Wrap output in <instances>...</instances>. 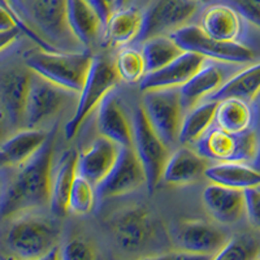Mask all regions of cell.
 <instances>
[{"mask_svg":"<svg viewBox=\"0 0 260 260\" xmlns=\"http://www.w3.org/2000/svg\"><path fill=\"white\" fill-rule=\"evenodd\" d=\"M204 210L211 219L222 225H232L246 216L245 190L211 182L202 194Z\"/></svg>","mask_w":260,"mask_h":260,"instance_id":"cell-18","label":"cell"},{"mask_svg":"<svg viewBox=\"0 0 260 260\" xmlns=\"http://www.w3.org/2000/svg\"><path fill=\"white\" fill-rule=\"evenodd\" d=\"M231 237L219 226L203 220H186L173 232V240L182 251L198 257H215Z\"/></svg>","mask_w":260,"mask_h":260,"instance_id":"cell-13","label":"cell"},{"mask_svg":"<svg viewBox=\"0 0 260 260\" xmlns=\"http://www.w3.org/2000/svg\"><path fill=\"white\" fill-rule=\"evenodd\" d=\"M256 102H259V103H260V94L257 95V98H256V101H255V103H256Z\"/></svg>","mask_w":260,"mask_h":260,"instance_id":"cell-49","label":"cell"},{"mask_svg":"<svg viewBox=\"0 0 260 260\" xmlns=\"http://www.w3.org/2000/svg\"><path fill=\"white\" fill-rule=\"evenodd\" d=\"M115 69L118 78L126 83L141 82L146 74V62L142 51L133 47L120 48L117 52L115 62Z\"/></svg>","mask_w":260,"mask_h":260,"instance_id":"cell-32","label":"cell"},{"mask_svg":"<svg viewBox=\"0 0 260 260\" xmlns=\"http://www.w3.org/2000/svg\"><path fill=\"white\" fill-rule=\"evenodd\" d=\"M96 202L94 185L77 173L69 194L68 211L76 215H87L94 210Z\"/></svg>","mask_w":260,"mask_h":260,"instance_id":"cell-34","label":"cell"},{"mask_svg":"<svg viewBox=\"0 0 260 260\" xmlns=\"http://www.w3.org/2000/svg\"><path fill=\"white\" fill-rule=\"evenodd\" d=\"M206 59L190 51H183L180 56L172 60L162 68L146 73L139 82L142 91L161 89H178L194 76L204 64Z\"/></svg>","mask_w":260,"mask_h":260,"instance_id":"cell-17","label":"cell"},{"mask_svg":"<svg viewBox=\"0 0 260 260\" xmlns=\"http://www.w3.org/2000/svg\"><path fill=\"white\" fill-rule=\"evenodd\" d=\"M16 27H18V22L15 16L0 7V31H7V30H12Z\"/></svg>","mask_w":260,"mask_h":260,"instance_id":"cell-40","label":"cell"},{"mask_svg":"<svg viewBox=\"0 0 260 260\" xmlns=\"http://www.w3.org/2000/svg\"><path fill=\"white\" fill-rule=\"evenodd\" d=\"M259 136L252 129L231 133L220 127L210 129L195 142V151L212 161L251 162L256 155Z\"/></svg>","mask_w":260,"mask_h":260,"instance_id":"cell-7","label":"cell"},{"mask_svg":"<svg viewBox=\"0 0 260 260\" xmlns=\"http://www.w3.org/2000/svg\"><path fill=\"white\" fill-rule=\"evenodd\" d=\"M78 154L74 150L65 151L51 172L50 208L53 215L62 216L68 212V201L72 186L77 176Z\"/></svg>","mask_w":260,"mask_h":260,"instance_id":"cell-23","label":"cell"},{"mask_svg":"<svg viewBox=\"0 0 260 260\" xmlns=\"http://www.w3.org/2000/svg\"><path fill=\"white\" fill-rule=\"evenodd\" d=\"M55 130L30 159L15 168L0 192V220L50 207L51 172L53 167Z\"/></svg>","mask_w":260,"mask_h":260,"instance_id":"cell-1","label":"cell"},{"mask_svg":"<svg viewBox=\"0 0 260 260\" xmlns=\"http://www.w3.org/2000/svg\"><path fill=\"white\" fill-rule=\"evenodd\" d=\"M25 67L68 91L80 94L91 67L92 56L86 51L32 50L25 55Z\"/></svg>","mask_w":260,"mask_h":260,"instance_id":"cell-3","label":"cell"},{"mask_svg":"<svg viewBox=\"0 0 260 260\" xmlns=\"http://www.w3.org/2000/svg\"><path fill=\"white\" fill-rule=\"evenodd\" d=\"M248 64H233V62H206L198 72L180 87L181 102L185 111L195 107L202 101L207 99L210 95L221 87L225 81L234 73Z\"/></svg>","mask_w":260,"mask_h":260,"instance_id":"cell-14","label":"cell"},{"mask_svg":"<svg viewBox=\"0 0 260 260\" xmlns=\"http://www.w3.org/2000/svg\"><path fill=\"white\" fill-rule=\"evenodd\" d=\"M9 3L12 4L13 8L16 9V12L26 21L27 24L30 22V15L29 9H27V2L26 0H9Z\"/></svg>","mask_w":260,"mask_h":260,"instance_id":"cell-42","label":"cell"},{"mask_svg":"<svg viewBox=\"0 0 260 260\" xmlns=\"http://www.w3.org/2000/svg\"><path fill=\"white\" fill-rule=\"evenodd\" d=\"M8 166H9L8 159H7L6 155L3 154V151L0 150V169L6 168V167H8Z\"/></svg>","mask_w":260,"mask_h":260,"instance_id":"cell-45","label":"cell"},{"mask_svg":"<svg viewBox=\"0 0 260 260\" xmlns=\"http://www.w3.org/2000/svg\"><path fill=\"white\" fill-rule=\"evenodd\" d=\"M256 187H257V189H259V190H260V185H259V186H256Z\"/></svg>","mask_w":260,"mask_h":260,"instance_id":"cell-51","label":"cell"},{"mask_svg":"<svg viewBox=\"0 0 260 260\" xmlns=\"http://www.w3.org/2000/svg\"><path fill=\"white\" fill-rule=\"evenodd\" d=\"M216 107L217 101L204 99L202 103L187 110V113L183 116L182 124L180 130L181 145H191L195 143L211 127L215 121Z\"/></svg>","mask_w":260,"mask_h":260,"instance_id":"cell-30","label":"cell"},{"mask_svg":"<svg viewBox=\"0 0 260 260\" xmlns=\"http://www.w3.org/2000/svg\"><path fill=\"white\" fill-rule=\"evenodd\" d=\"M85 2L96 12L104 26L112 13V7L108 3V0H85Z\"/></svg>","mask_w":260,"mask_h":260,"instance_id":"cell-39","label":"cell"},{"mask_svg":"<svg viewBox=\"0 0 260 260\" xmlns=\"http://www.w3.org/2000/svg\"><path fill=\"white\" fill-rule=\"evenodd\" d=\"M0 192H2V177H0Z\"/></svg>","mask_w":260,"mask_h":260,"instance_id":"cell-50","label":"cell"},{"mask_svg":"<svg viewBox=\"0 0 260 260\" xmlns=\"http://www.w3.org/2000/svg\"><path fill=\"white\" fill-rule=\"evenodd\" d=\"M96 110V126L101 136L111 139L120 147L133 145L132 121L125 115L120 99L112 91L104 96Z\"/></svg>","mask_w":260,"mask_h":260,"instance_id":"cell-20","label":"cell"},{"mask_svg":"<svg viewBox=\"0 0 260 260\" xmlns=\"http://www.w3.org/2000/svg\"><path fill=\"white\" fill-rule=\"evenodd\" d=\"M74 92L62 89L38 74L30 77L24 111V127H39L60 112Z\"/></svg>","mask_w":260,"mask_h":260,"instance_id":"cell-12","label":"cell"},{"mask_svg":"<svg viewBox=\"0 0 260 260\" xmlns=\"http://www.w3.org/2000/svg\"><path fill=\"white\" fill-rule=\"evenodd\" d=\"M113 2H115V0H108V3L111 4V7H113Z\"/></svg>","mask_w":260,"mask_h":260,"instance_id":"cell-48","label":"cell"},{"mask_svg":"<svg viewBox=\"0 0 260 260\" xmlns=\"http://www.w3.org/2000/svg\"><path fill=\"white\" fill-rule=\"evenodd\" d=\"M7 120L4 117L3 112L0 111V146L3 145V142L7 139L8 134H7V125H6Z\"/></svg>","mask_w":260,"mask_h":260,"instance_id":"cell-43","label":"cell"},{"mask_svg":"<svg viewBox=\"0 0 260 260\" xmlns=\"http://www.w3.org/2000/svg\"><path fill=\"white\" fill-rule=\"evenodd\" d=\"M47 132L41 127H21L0 146L8 159L9 167H17L36 154L48 138Z\"/></svg>","mask_w":260,"mask_h":260,"instance_id":"cell-28","label":"cell"},{"mask_svg":"<svg viewBox=\"0 0 260 260\" xmlns=\"http://www.w3.org/2000/svg\"><path fill=\"white\" fill-rule=\"evenodd\" d=\"M27 9L30 21L51 45L56 42L59 48V45L71 46L69 41L78 43L67 22V0H27Z\"/></svg>","mask_w":260,"mask_h":260,"instance_id":"cell-15","label":"cell"},{"mask_svg":"<svg viewBox=\"0 0 260 260\" xmlns=\"http://www.w3.org/2000/svg\"><path fill=\"white\" fill-rule=\"evenodd\" d=\"M59 228L51 220L26 212L13 217L6 234V245L20 259H59Z\"/></svg>","mask_w":260,"mask_h":260,"instance_id":"cell-2","label":"cell"},{"mask_svg":"<svg viewBox=\"0 0 260 260\" xmlns=\"http://www.w3.org/2000/svg\"><path fill=\"white\" fill-rule=\"evenodd\" d=\"M252 167H254L256 171L260 172V137H259V143H257V150H256V155L255 157L252 159V161L250 162Z\"/></svg>","mask_w":260,"mask_h":260,"instance_id":"cell-44","label":"cell"},{"mask_svg":"<svg viewBox=\"0 0 260 260\" xmlns=\"http://www.w3.org/2000/svg\"><path fill=\"white\" fill-rule=\"evenodd\" d=\"M195 0H152L142 12V26L137 42L157 36H171L185 26L199 8Z\"/></svg>","mask_w":260,"mask_h":260,"instance_id":"cell-10","label":"cell"},{"mask_svg":"<svg viewBox=\"0 0 260 260\" xmlns=\"http://www.w3.org/2000/svg\"><path fill=\"white\" fill-rule=\"evenodd\" d=\"M142 53L146 62V73L157 71L175 60L183 52L171 36H157L142 42Z\"/></svg>","mask_w":260,"mask_h":260,"instance_id":"cell-31","label":"cell"},{"mask_svg":"<svg viewBox=\"0 0 260 260\" xmlns=\"http://www.w3.org/2000/svg\"><path fill=\"white\" fill-rule=\"evenodd\" d=\"M96 257L95 248L89 241L83 238H72L59 247V259L65 260H90Z\"/></svg>","mask_w":260,"mask_h":260,"instance_id":"cell-35","label":"cell"},{"mask_svg":"<svg viewBox=\"0 0 260 260\" xmlns=\"http://www.w3.org/2000/svg\"><path fill=\"white\" fill-rule=\"evenodd\" d=\"M247 21L226 2L206 7L199 26L207 36L222 42H242ZM248 24V22H247Z\"/></svg>","mask_w":260,"mask_h":260,"instance_id":"cell-19","label":"cell"},{"mask_svg":"<svg viewBox=\"0 0 260 260\" xmlns=\"http://www.w3.org/2000/svg\"><path fill=\"white\" fill-rule=\"evenodd\" d=\"M172 39L182 48L215 61L233 64H251L256 53L243 42H222L207 36L198 25H185L171 34Z\"/></svg>","mask_w":260,"mask_h":260,"instance_id":"cell-6","label":"cell"},{"mask_svg":"<svg viewBox=\"0 0 260 260\" xmlns=\"http://www.w3.org/2000/svg\"><path fill=\"white\" fill-rule=\"evenodd\" d=\"M133 150L142 164L146 175V186L152 192L161 182V175L168 160L169 148L150 126L142 107L137 108L132 117Z\"/></svg>","mask_w":260,"mask_h":260,"instance_id":"cell-8","label":"cell"},{"mask_svg":"<svg viewBox=\"0 0 260 260\" xmlns=\"http://www.w3.org/2000/svg\"><path fill=\"white\" fill-rule=\"evenodd\" d=\"M260 94V61L248 64L234 73L217 91L207 99L221 101L225 98H238L248 103H255Z\"/></svg>","mask_w":260,"mask_h":260,"instance_id":"cell-27","label":"cell"},{"mask_svg":"<svg viewBox=\"0 0 260 260\" xmlns=\"http://www.w3.org/2000/svg\"><path fill=\"white\" fill-rule=\"evenodd\" d=\"M240 12L248 24L260 30V0H224Z\"/></svg>","mask_w":260,"mask_h":260,"instance_id":"cell-37","label":"cell"},{"mask_svg":"<svg viewBox=\"0 0 260 260\" xmlns=\"http://www.w3.org/2000/svg\"><path fill=\"white\" fill-rule=\"evenodd\" d=\"M117 72L113 62L104 57H92L89 74L86 77L82 90L78 94V102L73 116L65 124V139L71 141L78 133L83 121L89 117L90 113L98 108L108 92L115 89L118 82Z\"/></svg>","mask_w":260,"mask_h":260,"instance_id":"cell-4","label":"cell"},{"mask_svg":"<svg viewBox=\"0 0 260 260\" xmlns=\"http://www.w3.org/2000/svg\"><path fill=\"white\" fill-rule=\"evenodd\" d=\"M142 26V11L137 8H117L104 25V39L113 47H124L138 38Z\"/></svg>","mask_w":260,"mask_h":260,"instance_id":"cell-26","label":"cell"},{"mask_svg":"<svg viewBox=\"0 0 260 260\" xmlns=\"http://www.w3.org/2000/svg\"><path fill=\"white\" fill-rule=\"evenodd\" d=\"M120 146L111 139L101 136L89 146V148L78 154L77 173L96 186L115 164Z\"/></svg>","mask_w":260,"mask_h":260,"instance_id":"cell-21","label":"cell"},{"mask_svg":"<svg viewBox=\"0 0 260 260\" xmlns=\"http://www.w3.org/2000/svg\"><path fill=\"white\" fill-rule=\"evenodd\" d=\"M67 22L73 37L85 50L94 45L103 27L99 16L85 0H67Z\"/></svg>","mask_w":260,"mask_h":260,"instance_id":"cell-24","label":"cell"},{"mask_svg":"<svg viewBox=\"0 0 260 260\" xmlns=\"http://www.w3.org/2000/svg\"><path fill=\"white\" fill-rule=\"evenodd\" d=\"M146 185L143 167L132 146H122L106 177L95 186L96 201L116 198L141 189Z\"/></svg>","mask_w":260,"mask_h":260,"instance_id":"cell-11","label":"cell"},{"mask_svg":"<svg viewBox=\"0 0 260 260\" xmlns=\"http://www.w3.org/2000/svg\"><path fill=\"white\" fill-rule=\"evenodd\" d=\"M0 7L4 9H7L9 13H12V15L15 16V18L17 20V22H18V27H20V30L22 31V34H25V36H26L30 41L34 42V43H36L39 48H43V50H47V51L59 50V48H56L55 46L51 45L47 39L43 38V37H42L38 31H37V30L32 29V27L30 26V24H27L26 21H25L24 18L21 17V16L16 12V9L13 8L12 4L9 3V0H0Z\"/></svg>","mask_w":260,"mask_h":260,"instance_id":"cell-36","label":"cell"},{"mask_svg":"<svg viewBox=\"0 0 260 260\" xmlns=\"http://www.w3.org/2000/svg\"><path fill=\"white\" fill-rule=\"evenodd\" d=\"M142 110L150 126L160 137L167 147L180 143V130L183 120V108L178 89L147 90L143 91Z\"/></svg>","mask_w":260,"mask_h":260,"instance_id":"cell-5","label":"cell"},{"mask_svg":"<svg viewBox=\"0 0 260 260\" xmlns=\"http://www.w3.org/2000/svg\"><path fill=\"white\" fill-rule=\"evenodd\" d=\"M126 3H127V0H115V2H113V7H115L116 9L122 8V7L126 6Z\"/></svg>","mask_w":260,"mask_h":260,"instance_id":"cell-46","label":"cell"},{"mask_svg":"<svg viewBox=\"0 0 260 260\" xmlns=\"http://www.w3.org/2000/svg\"><path fill=\"white\" fill-rule=\"evenodd\" d=\"M210 166L206 157L197 151L180 147L169 155L161 175V181L171 186H186L204 177Z\"/></svg>","mask_w":260,"mask_h":260,"instance_id":"cell-22","label":"cell"},{"mask_svg":"<svg viewBox=\"0 0 260 260\" xmlns=\"http://www.w3.org/2000/svg\"><path fill=\"white\" fill-rule=\"evenodd\" d=\"M251 104L238 98H225L217 101L213 124L231 133H242L252 129L255 111Z\"/></svg>","mask_w":260,"mask_h":260,"instance_id":"cell-29","label":"cell"},{"mask_svg":"<svg viewBox=\"0 0 260 260\" xmlns=\"http://www.w3.org/2000/svg\"><path fill=\"white\" fill-rule=\"evenodd\" d=\"M195 2H198V3H207L208 0H195Z\"/></svg>","mask_w":260,"mask_h":260,"instance_id":"cell-47","label":"cell"},{"mask_svg":"<svg viewBox=\"0 0 260 260\" xmlns=\"http://www.w3.org/2000/svg\"><path fill=\"white\" fill-rule=\"evenodd\" d=\"M245 208L248 222L260 231V190L257 187L245 189Z\"/></svg>","mask_w":260,"mask_h":260,"instance_id":"cell-38","label":"cell"},{"mask_svg":"<svg viewBox=\"0 0 260 260\" xmlns=\"http://www.w3.org/2000/svg\"><path fill=\"white\" fill-rule=\"evenodd\" d=\"M213 259H260V240L251 233L231 237Z\"/></svg>","mask_w":260,"mask_h":260,"instance_id":"cell-33","label":"cell"},{"mask_svg":"<svg viewBox=\"0 0 260 260\" xmlns=\"http://www.w3.org/2000/svg\"><path fill=\"white\" fill-rule=\"evenodd\" d=\"M31 71L9 68L0 72V111L9 126L24 127V111Z\"/></svg>","mask_w":260,"mask_h":260,"instance_id":"cell-16","label":"cell"},{"mask_svg":"<svg viewBox=\"0 0 260 260\" xmlns=\"http://www.w3.org/2000/svg\"><path fill=\"white\" fill-rule=\"evenodd\" d=\"M26 2H27V0H26Z\"/></svg>","mask_w":260,"mask_h":260,"instance_id":"cell-52","label":"cell"},{"mask_svg":"<svg viewBox=\"0 0 260 260\" xmlns=\"http://www.w3.org/2000/svg\"><path fill=\"white\" fill-rule=\"evenodd\" d=\"M20 34H22V31L18 27L12 30H7V31H0V52L8 48L11 45H13L16 39L20 37Z\"/></svg>","mask_w":260,"mask_h":260,"instance_id":"cell-41","label":"cell"},{"mask_svg":"<svg viewBox=\"0 0 260 260\" xmlns=\"http://www.w3.org/2000/svg\"><path fill=\"white\" fill-rule=\"evenodd\" d=\"M204 177L212 183L242 190L260 185V172L250 162L217 161L207 167Z\"/></svg>","mask_w":260,"mask_h":260,"instance_id":"cell-25","label":"cell"},{"mask_svg":"<svg viewBox=\"0 0 260 260\" xmlns=\"http://www.w3.org/2000/svg\"><path fill=\"white\" fill-rule=\"evenodd\" d=\"M111 232L122 251L138 252L156 240L159 225L142 206L126 207L111 219Z\"/></svg>","mask_w":260,"mask_h":260,"instance_id":"cell-9","label":"cell"}]
</instances>
